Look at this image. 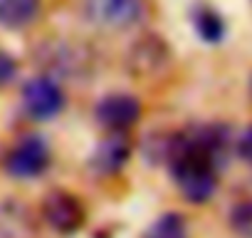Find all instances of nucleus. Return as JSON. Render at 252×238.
I'll use <instances>...</instances> for the list:
<instances>
[{"label": "nucleus", "mask_w": 252, "mask_h": 238, "mask_svg": "<svg viewBox=\"0 0 252 238\" xmlns=\"http://www.w3.org/2000/svg\"><path fill=\"white\" fill-rule=\"evenodd\" d=\"M141 114H144L141 99L126 92L106 94L94 107V119L99 122V127L109 132H129L141 122Z\"/></svg>", "instance_id": "nucleus-6"}, {"label": "nucleus", "mask_w": 252, "mask_h": 238, "mask_svg": "<svg viewBox=\"0 0 252 238\" xmlns=\"http://www.w3.org/2000/svg\"><path fill=\"white\" fill-rule=\"evenodd\" d=\"M173 55L168 42L156 35V33H146L141 38H136L129 50H126V70L139 79H154L158 75H163L171 65Z\"/></svg>", "instance_id": "nucleus-1"}, {"label": "nucleus", "mask_w": 252, "mask_h": 238, "mask_svg": "<svg viewBox=\"0 0 252 238\" xmlns=\"http://www.w3.org/2000/svg\"><path fill=\"white\" fill-rule=\"evenodd\" d=\"M235 152L245 164H252V124L235 139Z\"/></svg>", "instance_id": "nucleus-14"}, {"label": "nucleus", "mask_w": 252, "mask_h": 238, "mask_svg": "<svg viewBox=\"0 0 252 238\" xmlns=\"http://www.w3.org/2000/svg\"><path fill=\"white\" fill-rule=\"evenodd\" d=\"M40 65L47 70L50 77H82L87 75L92 65V55L84 45L64 42V40H50L37 52Z\"/></svg>", "instance_id": "nucleus-4"}, {"label": "nucleus", "mask_w": 252, "mask_h": 238, "mask_svg": "<svg viewBox=\"0 0 252 238\" xmlns=\"http://www.w3.org/2000/svg\"><path fill=\"white\" fill-rule=\"evenodd\" d=\"M131 154H134V142L129 139V134L126 132H111L92 152L89 169L99 176H114L129 164Z\"/></svg>", "instance_id": "nucleus-8"}, {"label": "nucleus", "mask_w": 252, "mask_h": 238, "mask_svg": "<svg viewBox=\"0 0 252 238\" xmlns=\"http://www.w3.org/2000/svg\"><path fill=\"white\" fill-rule=\"evenodd\" d=\"M64 89L50 75H37L23 87V109L35 122H50L64 109Z\"/></svg>", "instance_id": "nucleus-3"}, {"label": "nucleus", "mask_w": 252, "mask_h": 238, "mask_svg": "<svg viewBox=\"0 0 252 238\" xmlns=\"http://www.w3.org/2000/svg\"><path fill=\"white\" fill-rule=\"evenodd\" d=\"M40 213L45 218V223L60 233V236H74L77 231H82V226L87 223V208L79 201V196L64 191V189H55L42 198Z\"/></svg>", "instance_id": "nucleus-2"}, {"label": "nucleus", "mask_w": 252, "mask_h": 238, "mask_svg": "<svg viewBox=\"0 0 252 238\" xmlns=\"http://www.w3.org/2000/svg\"><path fill=\"white\" fill-rule=\"evenodd\" d=\"M42 0H0V25L8 30H23L40 15Z\"/></svg>", "instance_id": "nucleus-9"}, {"label": "nucleus", "mask_w": 252, "mask_h": 238, "mask_svg": "<svg viewBox=\"0 0 252 238\" xmlns=\"http://www.w3.org/2000/svg\"><path fill=\"white\" fill-rule=\"evenodd\" d=\"M18 60L8 52H0V89L3 87H10L15 79H18Z\"/></svg>", "instance_id": "nucleus-13"}, {"label": "nucleus", "mask_w": 252, "mask_h": 238, "mask_svg": "<svg viewBox=\"0 0 252 238\" xmlns=\"http://www.w3.org/2000/svg\"><path fill=\"white\" fill-rule=\"evenodd\" d=\"M50 161L52 154L47 142L37 134H28L10 147L5 157V171L15 179H37L40 174L47 171Z\"/></svg>", "instance_id": "nucleus-5"}, {"label": "nucleus", "mask_w": 252, "mask_h": 238, "mask_svg": "<svg viewBox=\"0 0 252 238\" xmlns=\"http://www.w3.org/2000/svg\"><path fill=\"white\" fill-rule=\"evenodd\" d=\"M230 228L242 238H252V201H240L230 208Z\"/></svg>", "instance_id": "nucleus-12"}, {"label": "nucleus", "mask_w": 252, "mask_h": 238, "mask_svg": "<svg viewBox=\"0 0 252 238\" xmlns=\"http://www.w3.org/2000/svg\"><path fill=\"white\" fill-rule=\"evenodd\" d=\"M247 92H250V99H252V77H250V84H247Z\"/></svg>", "instance_id": "nucleus-15"}, {"label": "nucleus", "mask_w": 252, "mask_h": 238, "mask_svg": "<svg viewBox=\"0 0 252 238\" xmlns=\"http://www.w3.org/2000/svg\"><path fill=\"white\" fill-rule=\"evenodd\" d=\"M84 15L94 25L124 30L144 18V0H84Z\"/></svg>", "instance_id": "nucleus-7"}, {"label": "nucleus", "mask_w": 252, "mask_h": 238, "mask_svg": "<svg viewBox=\"0 0 252 238\" xmlns=\"http://www.w3.org/2000/svg\"><path fill=\"white\" fill-rule=\"evenodd\" d=\"M193 18V25H195V33L200 35L203 42L208 45H218L222 38H225V20L220 18V13L205 3H198L190 13Z\"/></svg>", "instance_id": "nucleus-10"}, {"label": "nucleus", "mask_w": 252, "mask_h": 238, "mask_svg": "<svg viewBox=\"0 0 252 238\" xmlns=\"http://www.w3.org/2000/svg\"><path fill=\"white\" fill-rule=\"evenodd\" d=\"M144 238H188V223L181 213H163L146 228Z\"/></svg>", "instance_id": "nucleus-11"}]
</instances>
